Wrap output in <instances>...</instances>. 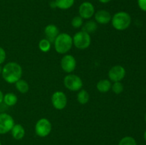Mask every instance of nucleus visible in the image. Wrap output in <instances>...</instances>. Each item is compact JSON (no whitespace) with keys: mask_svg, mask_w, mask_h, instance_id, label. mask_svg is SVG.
I'll list each match as a JSON object with an SVG mask.
<instances>
[{"mask_svg":"<svg viewBox=\"0 0 146 145\" xmlns=\"http://www.w3.org/2000/svg\"><path fill=\"white\" fill-rule=\"evenodd\" d=\"M3 79L9 84H14L22 76V68L16 62H9L4 65L1 72Z\"/></svg>","mask_w":146,"mask_h":145,"instance_id":"1","label":"nucleus"},{"mask_svg":"<svg viewBox=\"0 0 146 145\" xmlns=\"http://www.w3.org/2000/svg\"><path fill=\"white\" fill-rule=\"evenodd\" d=\"M54 48L59 54H66L73 46V38L67 33H60L54 41Z\"/></svg>","mask_w":146,"mask_h":145,"instance_id":"2","label":"nucleus"},{"mask_svg":"<svg viewBox=\"0 0 146 145\" xmlns=\"http://www.w3.org/2000/svg\"><path fill=\"white\" fill-rule=\"evenodd\" d=\"M131 16L125 11H118L113 16L111 24L115 29L124 31L131 26Z\"/></svg>","mask_w":146,"mask_h":145,"instance_id":"3","label":"nucleus"},{"mask_svg":"<svg viewBox=\"0 0 146 145\" xmlns=\"http://www.w3.org/2000/svg\"><path fill=\"white\" fill-rule=\"evenodd\" d=\"M91 38L89 34L84 31L76 33L73 37V44L79 50H85L90 46Z\"/></svg>","mask_w":146,"mask_h":145,"instance_id":"4","label":"nucleus"},{"mask_svg":"<svg viewBox=\"0 0 146 145\" xmlns=\"http://www.w3.org/2000/svg\"><path fill=\"white\" fill-rule=\"evenodd\" d=\"M64 84L66 88L70 91H79L83 88V80L79 76L75 74L68 73L64 79Z\"/></svg>","mask_w":146,"mask_h":145,"instance_id":"5","label":"nucleus"},{"mask_svg":"<svg viewBox=\"0 0 146 145\" xmlns=\"http://www.w3.org/2000/svg\"><path fill=\"white\" fill-rule=\"evenodd\" d=\"M52 129L51 122L47 118H41L35 125V133L39 137H46L50 134Z\"/></svg>","mask_w":146,"mask_h":145,"instance_id":"6","label":"nucleus"},{"mask_svg":"<svg viewBox=\"0 0 146 145\" xmlns=\"http://www.w3.org/2000/svg\"><path fill=\"white\" fill-rule=\"evenodd\" d=\"M14 124V118L9 114L0 113V134H5L11 132Z\"/></svg>","mask_w":146,"mask_h":145,"instance_id":"7","label":"nucleus"},{"mask_svg":"<svg viewBox=\"0 0 146 145\" xmlns=\"http://www.w3.org/2000/svg\"><path fill=\"white\" fill-rule=\"evenodd\" d=\"M51 103L56 109L62 110L67 105V97L62 91H56L51 95Z\"/></svg>","mask_w":146,"mask_h":145,"instance_id":"8","label":"nucleus"},{"mask_svg":"<svg viewBox=\"0 0 146 145\" xmlns=\"http://www.w3.org/2000/svg\"><path fill=\"white\" fill-rule=\"evenodd\" d=\"M126 71L122 65H116L113 66L108 71V78L110 80L115 82H121L125 78Z\"/></svg>","mask_w":146,"mask_h":145,"instance_id":"9","label":"nucleus"},{"mask_svg":"<svg viewBox=\"0 0 146 145\" xmlns=\"http://www.w3.org/2000/svg\"><path fill=\"white\" fill-rule=\"evenodd\" d=\"M61 67L64 72L71 73L76 68V60L70 54H65L61 60Z\"/></svg>","mask_w":146,"mask_h":145,"instance_id":"10","label":"nucleus"},{"mask_svg":"<svg viewBox=\"0 0 146 145\" xmlns=\"http://www.w3.org/2000/svg\"><path fill=\"white\" fill-rule=\"evenodd\" d=\"M78 14L83 19H89L95 14V7L92 3L84 1L81 3L78 8Z\"/></svg>","mask_w":146,"mask_h":145,"instance_id":"11","label":"nucleus"},{"mask_svg":"<svg viewBox=\"0 0 146 145\" xmlns=\"http://www.w3.org/2000/svg\"><path fill=\"white\" fill-rule=\"evenodd\" d=\"M94 18L97 24H107L111 21L112 16L111 13L105 9H101L97 11L94 14Z\"/></svg>","mask_w":146,"mask_h":145,"instance_id":"12","label":"nucleus"},{"mask_svg":"<svg viewBox=\"0 0 146 145\" xmlns=\"http://www.w3.org/2000/svg\"><path fill=\"white\" fill-rule=\"evenodd\" d=\"M59 34V30L58 27L54 24H48L44 28V34L46 36V38L48 39L51 43H54V40Z\"/></svg>","mask_w":146,"mask_h":145,"instance_id":"13","label":"nucleus"},{"mask_svg":"<svg viewBox=\"0 0 146 145\" xmlns=\"http://www.w3.org/2000/svg\"><path fill=\"white\" fill-rule=\"evenodd\" d=\"M11 136L16 140H21L25 136V129L20 124H14L11 130Z\"/></svg>","mask_w":146,"mask_h":145,"instance_id":"14","label":"nucleus"},{"mask_svg":"<svg viewBox=\"0 0 146 145\" xmlns=\"http://www.w3.org/2000/svg\"><path fill=\"white\" fill-rule=\"evenodd\" d=\"M111 85L112 83L110 80L102 79L97 82L96 88L98 92L101 93H106L111 89Z\"/></svg>","mask_w":146,"mask_h":145,"instance_id":"15","label":"nucleus"},{"mask_svg":"<svg viewBox=\"0 0 146 145\" xmlns=\"http://www.w3.org/2000/svg\"><path fill=\"white\" fill-rule=\"evenodd\" d=\"M18 98L17 96L13 92H8L4 95L3 102L8 107H13L17 103Z\"/></svg>","mask_w":146,"mask_h":145,"instance_id":"16","label":"nucleus"},{"mask_svg":"<svg viewBox=\"0 0 146 145\" xmlns=\"http://www.w3.org/2000/svg\"><path fill=\"white\" fill-rule=\"evenodd\" d=\"M97 28H98V24L95 21H93V20H89V21H86L82 26V31L89 34L95 32Z\"/></svg>","mask_w":146,"mask_h":145,"instance_id":"17","label":"nucleus"},{"mask_svg":"<svg viewBox=\"0 0 146 145\" xmlns=\"http://www.w3.org/2000/svg\"><path fill=\"white\" fill-rule=\"evenodd\" d=\"M75 0H55L56 7L61 10H66L71 8Z\"/></svg>","mask_w":146,"mask_h":145,"instance_id":"18","label":"nucleus"},{"mask_svg":"<svg viewBox=\"0 0 146 145\" xmlns=\"http://www.w3.org/2000/svg\"><path fill=\"white\" fill-rule=\"evenodd\" d=\"M90 100V95L86 90L81 89L77 94V101L81 105H86Z\"/></svg>","mask_w":146,"mask_h":145,"instance_id":"19","label":"nucleus"},{"mask_svg":"<svg viewBox=\"0 0 146 145\" xmlns=\"http://www.w3.org/2000/svg\"><path fill=\"white\" fill-rule=\"evenodd\" d=\"M14 84H15V87L17 90L21 94L27 93L29 91V86L28 82L26 80H24L21 79V78L19 80Z\"/></svg>","mask_w":146,"mask_h":145,"instance_id":"20","label":"nucleus"},{"mask_svg":"<svg viewBox=\"0 0 146 145\" xmlns=\"http://www.w3.org/2000/svg\"><path fill=\"white\" fill-rule=\"evenodd\" d=\"M51 47V43L46 38H43L38 43V48L40 51L44 53H47L50 51Z\"/></svg>","mask_w":146,"mask_h":145,"instance_id":"21","label":"nucleus"},{"mask_svg":"<svg viewBox=\"0 0 146 145\" xmlns=\"http://www.w3.org/2000/svg\"><path fill=\"white\" fill-rule=\"evenodd\" d=\"M118 145H137V142L132 136H126L120 140Z\"/></svg>","mask_w":146,"mask_h":145,"instance_id":"22","label":"nucleus"},{"mask_svg":"<svg viewBox=\"0 0 146 145\" xmlns=\"http://www.w3.org/2000/svg\"><path fill=\"white\" fill-rule=\"evenodd\" d=\"M113 92L116 95H119L121 92H123L124 90L123 85L121 82H115L111 85V89Z\"/></svg>","mask_w":146,"mask_h":145,"instance_id":"23","label":"nucleus"},{"mask_svg":"<svg viewBox=\"0 0 146 145\" xmlns=\"http://www.w3.org/2000/svg\"><path fill=\"white\" fill-rule=\"evenodd\" d=\"M83 25H84V19L80 16H76L71 20V26L74 28H81Z\"/></svg>","mask_w":146,"mask_h":145,"instance_id":"24","label":"nucleus"},{"mask_svg":"<svg viewBox=\"0 0 146 145\" xmlns=\"http://www.w3.org/2000/svg\"><path fill=\"white\" fill-rule=\"evenodd\" d=\"M6 58H7V53L5 50L0 46V65H1L5 61Z\"/></svg>","mask_w":146,"mask_h":145,"instance_id":"25","label":"nucleus"},{"mask_svg":"<svg viewBox=\"0 0 146 145\" xmlns=\"http://www.w3.org/2000/svg\"><path fill=\"white\" fill-rule=\"evenodd\" d=\"M138 4L142 11H146V0H138Z\"/></svg>","mask_w":146,"mask_h":145,"instance_id":"26","label":"nucleus"},{"mask_svg":"<svg viewBox=\"0 0 146 145\" xmlns=\"http://www.w3.org/2000/svg\"><path fill=\"white\" fill-rule=\"evenodd\" d=\"M3 99H4V94H3L2 91L0 90V104L3 102Z\"/></svg>","mask_w":146,"mask_h":145,"instance_id":"27","label":"nucleus"},{"mask_svg":"<svg viewBox=\"0 0 146 145\" xmlns=\"http://www.w3.org/2000/svg\"><path fill=\"white\" fill-rule=\"evenodd\" d=\"M98 1L101 3H102V4H107V3L110 2L111 0H98Z\"/></svg>","mask_w":146,"mask_h":145,"instance_id":"28","label":"nucleus"},{"mask_svg":"<svg viewBox=\"0 0 146 145\" xmlns=\"http://www.w3.org/2000/svg\"><path fill=\"white\" fill-rule=\"evenodd\" d=\"M50 6H51L52 8H55V7H56V3H55V1H51V4H50Z\"/></svg>","mask_w":146,"mask_h":145,"instance_id":"29","label":"nucleus"},{"mask_svg":"<svg viewBox=\"0 0 146 145\" xmlns=\"http://www.w3.org/2000/svg\"><path fill=\"white\" fill-rule=\"evenodd\" d=\"M2 68L3 67L0 65V74H1V72H2Z\"/></svg>","mask_w":146,"mask_h":145,"instance_id":"30","label":"nucleus"},{"mask_svg":"<svg viewBox=\"0 0 146 145\" xmlns=\"http://www.w3.org/2000/svg\"><path fill=\"white\" fill-rule=\"evenodd\" d=\"M143 136H144V139H145V142H146V131H145V132H144V135H143Z\"/></svg>","mask_w":146,"mask_h":145,"instance_id":"31","label":"nucleus"},{"mask_svg":"<svg viewBox=\"0 0 146 145\" xmlns=\"http://www.w3.org/2000/svg\"><path fill=\"white\" fill-rule=\"evenodd\" d=\"M145 122H146V114H145Z\"/></svg>","mask_w":146,"mask_h":145,"instance_id":"32","label":"nucleus"},{"mask_svg":"<svg viewBox=\"0 0 146 145\" xmlns=\"http://www.w3.org/2000/svg\"><path fill=\"white\" fill-rule=\"evenodd\" d=\"M0 145H1V141H0Z\"/></svg>","mask_w":146,"mask_h":145,"instance_id":"33","label":"nucleus"}]
</instances>
